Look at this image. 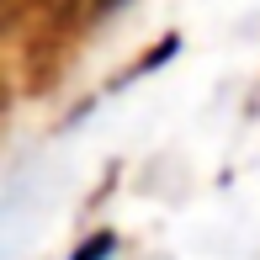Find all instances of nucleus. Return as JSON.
Returning a JSON list of instances; mask_svg holds the SVG:
<instances>
[{
	"label": "nucleus",
	"mask_w": 260,
	"mask_h": 260,
	"mask_svg": "<svg viewBox=\"0 0 260 260\" xmlns=\"http://www.w3.org/2000/svg\"><path fill=\"white\" fill-rule=\"evenodd\" d=\"M117 255V234H96V239H85L69 260H112Z\"/></svg>",
	"instance_id": "f257e3e1"
}]
</instances>
